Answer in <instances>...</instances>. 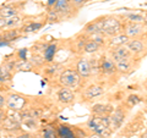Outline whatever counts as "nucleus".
I'll list each match as a JSON object with an SVG mask.
<instances>
[{"instance_id":"6ab92c4d","label":"nucleus","mask_w":147,"mask_h":138,"mask_svg":"<svg viewBox=\"0 0 147 138\" xmlns=\"http://www.w3.org/2000/svg\"><path fill=\"white\" fill-rule=\"evenodd\" d=\"M98 48H99V44H98V43H96L94 40H90V42H87V43L85 44V47H84L85 52H86V53H88V54L96 53V52L98 50Z\"/></svg>"},{"instance_id":"b1692460","label":"nucleus","mask_w":147,"mask_h":138,"mask_svg":"<svg viewBox=\"0 0 147 138\" xmlns=\"http://www.w3.org/2000/svg\"><path fill=\"white\" fill-rule=\"evenodd\" d=\"M117 65V70L120 72H127L130 70V64H129V60H123V61H118L115 62Z\"/></svg>"},{"instance_id":"423d86ee","label":"nucleus","mask_w":147,"mask_h":138,"mask_svg":"<svg viewBox=\"0 0 147 138\" xmlns=\"http://www.w3.org/2000/svg\"><path fill=\"white\" fill-rule=\"evenodd\" d=\"M76 71L81 77H88L91 75L92 67H91L90 62L87 61L86 59H81V60H79V62H77V65H76Z\"/></svg>"},{"instance_id":"f03ea898","label":"nucleus","mask_w":147,"mask_h":138,"mask_svg":"<svg viewBox=\"0 0 147 138\" xmlns=\"http://www.w3.org/2000/svg\"><path fill=\"white\" fill-rule=\"evenodd\" d=\"M59 82L64 87H71V88H74V87H76L79 84L80 75L77 73V71L69 68V70L63 71V73L60 75V78H59Z\"/></svg>"},{"instance_id":"7ed1b4c3","label":"nucleus","mask_w":147,"mask_h":138,"mask_svg":"<svg viewBox=\"0 0 147 138\" xmlns=\"http://www.w3.org/2000/svg\"><path fill=\"white\" fill-rule=\"evenodd\" d=\"M121 31L120 22L115 18H104L103 20V31L102 33H105L107 36H118Z\"/></svg>"},{"instance_id":"9d476101","label":"nucleus","mask_w":147,"mask_h":138,"mask_svg":"<svg viewBox=\"0 0 147 138\" xmlns=\"http://www.w3.org/2000/svg\"><path fill=\"white\" fill-rule=\"evenodd\" d=\"M103 20L104 18H99V20L94 21V22H91V23L87 25L86 27V31L90 32V33H102L103 31Z\"/></svg>"},{"instance_id":"dca6fc26","label":"nucleus","mask_w":147,"mask_h":138,"mask_svg":"<svg viewBox=\"0 0 147 138\" xmlns=\"http://www.w3.org/2000/svg\"><path fill=\"white\" fill-rule=\"evenodd\" d=\"M55 52H57V45L55 44H50L47 47V49L44 50V61L47 62H52L54 59Z\"/></svg>"},{"instance_id":"412c9836","label":"nucleus","mask_w":147,"mask_h":138,"mask_svg":"<svg viewBox=\"0 0 147 138\" xmlns=\"http://www.w3.org/2000/svg\"><path fill=\"white\" fill-rule=\"evenodd\" d=\"M15 66L18 71H31L32 70V64L26 60H20L15 64Z\"/></svg>"},{"instance_id":"c756f323","label":"nucleus","mask_w":147,"mask_h":138,"mask_svg":"<svg viewBox=\"0 0 147 138\" xmlns=\"http://www.w3.org/2000/svg\"><path fill=\"white\" fill-rule=\"evenodd\" d=\"M139 102H140L139 96H136V95H130V96H129V103H130V104H136Z\"/></svg>"},{"instance_id":"c85d7f7f","label":"nucleus","mask_w":147,"mask_h":138,"mask_svg":"<svg viewBox=\"0 0 147 138\" xmlns=\"http://www.w3.org/2000/svg\"><path fill=\"white\" fill-rule=\"evenodd\" d=\"M100 34H102V33H93V34H92V40H94V42L98 43L99 45L103 44V42H104L103 38L100 37Z\"/></svg>"},{"instance_id":"7c9ffc66","label":"nucleus","mask_w":147,"mask_h":138,"mask_svg":"<svg viewBox=\"0 0 147 138\" xmlns=\"http://www.w3.org/2000/svg\"><path fill=\"white\" fill-rule=\"evenodd\" d=\"M5 119H6V114L1 108H0V122H3Z\"/></svg>"},{"instance_id":"393cba45","label":"nucleus","mask_w":147,"mask_h":138,"mask_svg":"<svg viewBox=\"0 0 147 138\" xmlns=\"http://www.w3.org/2000/svg\"><path fill=\"white\" fill-rule=\"evenodd\" d=\"M21 22V18H20V16H12V17H10V18H6V23H5V27L6 28H9V27H15V26H17L18 23Z\"/></svg>"},{"instance_id":"f257e3e1","label":"nucleus","mask_w":147,"mask_h":138,"mask_svg":"<svg viewBox=\"0 0 147 138\" xmlns=\"http://www.w3.org/2000/svg\"><path fill=\"white\" fill-rule=\"evenodd\" d=\"M87 125L94 133H98L102 137L110 135V119L108 117H92Z\"/></svg>"},{"instance_id":"20e7f679","label":"nucleus","mask_w":147,"mask_h":138,"mask_svg":"<svg viewBox=\"0 0 147 138\" xmlns=\"http://www.w3.org/2000/svg\"><path fill=\"white\" fill-rule=\"evenodd\" d=\"M25 103H26L25 98L18 94H10L6 100L7 108L11 110H21L25 107Z\"/></svg>"},{"instance_id":"9b49d317","label":"nucleus","mask_w":147,"mask_h":138,"mask_svg":"<svg viewBox=\"0 0 147 138\" xmlns=\"http://www.w3.org/2000/svg\"><path fill=\"white\" fill-rule=\"evenodd\" d=\"M100 70H102L104 73H112L117 70V65L114 60H110V59L105 58L104 60L100 64Z\"/></svg>"},{"instance_id":"a878e982","label":"nucleus","mask_w":147,"mask_h":138,"mask_svg":"<svg viewBox=\"0 0 147 138\" xmlns=\"http://www.w3.org/2000/svg\"><path fill=\"white\" fill-rule=\"evenodd\" d=\"M40 27H42V23H39V22H31L28 23L26 27H25V32H34V31H38Z\"/></svg>"},{"instance_id":"473e14b6","label":"nucleus","mask_w":147,"mask_h":138,"mask_svg":"<svg viewBox=\"0 0 147 138\" xmlns=\"http://www.w3.org/2000/svg\"><path fill=\"white\" fill-rule=\"evenodd\" d=\"M58 0H48V5L52 6V5H55V3H57Z\"/></svg>"},{"instance_id":"5701e85b","label":"nucleus","mask_w":147,"mask_h":138,"mask_svg":"<svg viewBox=\"0 0 147 138\" xmlns=\"http://www.w3.org/2000/svg\"><path fill=\"white\" fill-rule=\"evenodd\" d=\"M129 22H135V23H141L145 21V17L139 15V13H127L125 16Z\"/></svg>"},{"instance_id":"4468645a","label":"nucleus","mask_w":147,"mask_h":138,"mask_svg":"<svg viewBox=\"0 0 147 138\" xmlns=\"http://www.w3.org/2000/svg\"><path fill=\"white\" fill-rule=\"evenodd\" d=\"M58 136L59 138H75L74 132L67 126H64V125H60L58 127Z\"/></svg>"},{"instance_id":"72a5a7b5","label":"nucleus","mask_w":147,"mask_h":138,"mask_svg":"<svg viewBox=\"0 0 147 138\" xmlns=\"http://www.w3.org/2000/svg\"><path fill=\"white\" fill-rule=\"evenodd\" d=\"M90 138H104V137H102L100 135H98V133H94V135H92Z\"/></svg>"},{"instance_id":"f3484780","label":"nucleus","mask_w":147,"mask_h":138,"mask_svg":"<svg viewBox=\"0 0 147 138\" xmlns=\"http://www.w3.org/2000/svg\"><path fill=\"white\" fill-rule=\"evenodd\" d=\"M126 47L131 53H139L144 49V44H142L140 40H131V42L126 43Z\"/></svg>"},{"instance_id":"cd10ccee","label":"nucleus","mask_w":147,"mask_h":138,"mask_svg":"<svg viewBox=\"0 0 147 138\" xmlns=\"http://www.w3.org/2000/svg\"><path fill=\"white\" fill-rule=\"evenodd\" d=\"M43 136H44V138H59L58 133H55L53 130H50V128H47V130L43 131Z\"/></svg>"},{"instance_id":"c9c22d12","label":"nucleus","mask_w":147,"mask_h":138,"mask_svg":"<svg viewBox=\"0 0 147 138\" xmlns=\"http://www.w3.org/2000/svg\"><path fill=\"white\" fill-rule=\"evenodd\" d=\"M146 102H147V99H146Z\"/></svg>"},{"instance_id":"2f4dec72","label":"nucleus","mask_w":147,"mask_h":138,"mask_svg":"<svg viewBox=\"0 0 147 138\" xmlns=\"http://www.w3.org/2000/svg\"><path fill=\"white\" fill-rule=\"evenodd\" d=\"M4 104H5V99H4V96L0 94V108H3Z\"/></svg>"},{"instance_id":"a211bd4d","label":"nucleus","mask_w":147,"mask_h":138,"mask_svg":"<svg viewBox=\"0 0 147 138\" xmlns=\"http://www.w3.org/2000/svg\"><path fill=\"white\" fill-rule=\"evenodd\" d=\"M54 10L57 12H66L69 10V1L67 0H58L54 5Z\"/></svg>"},{"instance_id":"39448f33","label":"nucleus","mask_w":147,"mask_h":138,"mask_svg":"<svg viewBox=\"0 0 147 138\" xmlns=\"http://www.w3.org/2000/svg\"><path fill=\"white\" fill-rule=\"evenodd\" d=\"M130 55H131V52L127 49V47L121 45V47H118L117 49H114V52L112 53V59L115 62H118L123 60H129Z\"/></svg>"},{"instance_id":"1a4fd4ad","label":"nucleus","mask_w":147,"mask_h":138,"mask_svg":"<svg viewBox=\"0 0 147 138\" xmlns=\"http://www.w3.org/2000/svg\"><path fill=\"white\" fill-rule=\"evenodd\" d=\"M124 121V114L121 110H117L115 113L113 114V116L110 117V128H113V130H117L123 123Z\"/></svg>"},{"instance_id":"0eeeda50","label":"nucleus","mask_w":147,"mask_h":138,"mask_svg":"<svg viewBox=\"0 0 147 138\" xmlns=\"http://www.w3.org/2000/svg\"><path fill=\"white\" fill-rule=\"evenodd\" d=\"M124 32H125V34L127 37H135L142 32V26L140 23H135V22H129L125 26Z\"/></svg>"},{"instance_id":"f8f14e48","label":"nucleus","mask_w":147,"mask_h":138,"mask_svg":"<svg viewBox=\"0 0 147 138\" xmlns=\"http://www.w3.org/2000/svg\"><path fill=\"white\" fill-rule=\"evenodd\" d=\"M102 94H103V88L100 86H91L85 92V96H86L87 99L96 98V96H99V95H102Z\"/></svg>"},{"instance_id":"2eb2a0df","label":"nucleus","mask_w":147,"mask_h":138,"mask_svg":"<svg viewBox=\"0 0 147 138\" xmlns=\"http://www.w3.org/2000/svg\"><path fill=\"white\" fill-rule=\"evenodd\" d=\"M16 15H17V10L12 6H4L0 9V17L3 18H10Z\"/></svg>"},{"instance_id":"aec40b11","label":"nucleus","mask_w":147,"mask_h":138,"mask_svg":"<svg viewBox=\"0 0 147 138\" xmlns=\"http://www.w3.org/2000/svg\"><path fill=\"white\" fill-rule=\"evenodd\" d=\"M112 107H109V105H100V104H97V105H94L93 107V111L94 113H97L99 115H105V114H108L112 111Z\"/></svg>"},{"instance_id":"4be33fe9","label":"nucleus","mask_w":147,"mask_h":138,"mask_svg":"<svg viewBox=\"0 0 147 138\" xmlns=\"http://www.w3.org/2000/svg\"><path fill=\"white\" fill-rule=\"evenodd\" d=\"M11 80V73L9 71V68L5 66L0 67V82H5V81H10Z\"/></svg>"},{"instance_id":"6e6552de","label":"nucleus","mask_w":147,"mask_h":138,"mask_svg":"<svg viewBox=\"0 0 147 138\" xmlns=\"http://www.w3.org/2000/svg\"><path fill=\"white\" fill-rule=\"evenodd\" d=\"M74 98H75V95H74L70 89H67V88H63V89H60L58 92V99L64 104L71 103L74 100Z\"/></svg>"},{"instance_id":"ddd939ff","label":"nucleus","mask_w":147,"mask_h":138,"mask_svg":"<svg viewBox=\"0 0 147 138\" xmlns=\"http://www.w3.org/2000/svg\"><path fill=\"white\" fill-rule=\"evenodd\" d=\"M129 42V37L124 33V34H118V36H114L112 40H110V45L113 47H121V45H125Z\"/></svg>"},{"instance_id":"f704fd0d","label":"nucleus","mask_w":147,"mask_h":138,"mask_svg":"<svg viewBox=\"0 0 147 138\" xmlns=\"http://www.w3.org/2000/svg\"><path fill=\"white\" fill-rule=\"evenodd\" d=\"M141 138H147V132H145V133H144V135H142V136H141Z\"/></svg>"},{"instance_id":"bb28decb","label":"nucleus","mask_w":147,"mask_h":138,"mask_svg":"<svg viewBox=\"0 0 147 138\" xmlns=\"http://www.w3.org/2000/svg\"><path fill=\"white\" fill-rule=\"evenodd\" d=\"M17 34V31L16 29H12V31H9L6 33H4L3 37H0V39H4V40H12L15 39V37Z\"/></svg>"}]
</instances>
